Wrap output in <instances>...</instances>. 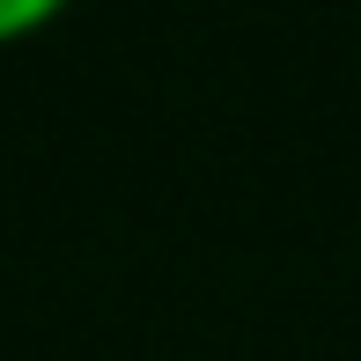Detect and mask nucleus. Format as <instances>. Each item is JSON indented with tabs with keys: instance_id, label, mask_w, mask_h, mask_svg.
Instances as JSON below:
<instances>
[{
	"instance_id": "obj_1",
	"label": "nucleus",
	"mask_w": 361,
	"mask_h": 361,
	"mask_svg": "<svg viewBox=\"0 0 361 361\" xmlns=\"http://www.w3.org/2000/svg\"><path fill=\"white\" fill-rule=\"evenodd\" d=\"M52 0H0V44H8V37H30V30H44V23H52Z\"/></svg>"
}]
</instances>
